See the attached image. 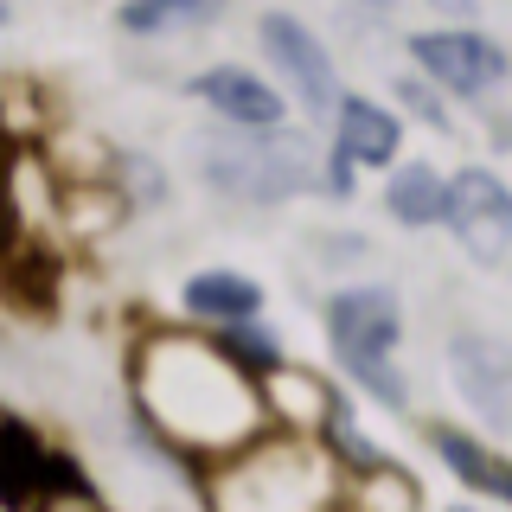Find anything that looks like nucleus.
<instances>
[{"instance_id":"39448f33","label":"nucleus","mask_w":512,"mask_h":512,"mask_svg":"<svg viewBox=\"0 0 512 512\" xmlns=\"http://www.w3.org/2000/svg\"><path fill=\"white\" fill-rule=\"evenodd\" d=\"M410 52L429 77H442L461 96H487L493 84H506V52L480 32H416Z\"/></svg>"},{"instance_id":"f257e3e1","label":"nucleus","mask_w":512,"mask_h":512,"mask_svg":"<svg viewBox=\"0 0 512 512\" xmlns=\"http://www.w3.org/2000/svg\"><path fill=\"white\" fill-rule=\"evenodd\" d=\"M327 340L340 365L384 404H404V378H397V340H404V308L391 288H346L327 308Z\"/></svg>"},{"instance_id":"20e7f679","label":"nucleus","mask_w":512,"mask_h":512,"mask_svg":"<svg viewBox=\"0 0 512 512\" xmlns=\"http://www.w3.org/2000/svg\"><path fill=\"white\" fill-rule=\"evenodd\" d=\"M256 39L269 45V58H276V71L295 84L301 109H308L314 122H327L333 109H340V84H333V64L320 52V39L301 20H288V13H263L256 20Z\"/></svg>"},{"instance_id":"f03ea898","label":"nucleus","mask_w":512,"mask_h":512,"mask_svg":"<svg viewBox=\"0 0 512 512\" xmlns=\"http://www.w3.org/2000/svg\"><path fill=\"white\" fill-rule=\"evenodd\" d=\"M199 180L224 192V199H244V205H276L295 199L308 186V154L301 141L288 135H231V141H205L199 154Z\"/></svg>"},{"instance_id":"9b49d317","label":"nucleus","mask_w":512,"mask_h":512,"mask_svg":"<svg viewBox=\"0 0 512 512\" xmlns=\"http://www.w3.org/2000/svg\"><path fill=\"white\" fill-rule=\"evenodd\" d=\"M391 212L404 218V224H436L442 218V205H448V180H436L429 167H410V173H397L391 180Z\"/></svg>"},{"instance_id":"423d86ee","label":"nucleus","mask_w":512,"mask_h":512,"mask_svg":"<svg viewBox=\"0 0 512 512\" xmlns=\"http://www.w3.org/2000/svg\"><path fill=\"white\" fill-rule=\"evenodd\" d=\"M448 372H455L461 397L487 416V429H506L512 423V397H506V352L500 340H487V333H461L455 352H448Z\"/></svg>"},{"instance_id":"0eeeda50","label":"nucleus","mask_w":512,"mask_h":512,"mask_svg":"<svg viewBox=\"0 0 512 512\" xmlns=\"http://www.w3.org/2000/svg\"><path fill=\"white\" fill-rule=\"evenodd\" d=\"M192 96H205V103L218 109L224 122L250 128V135H269V128L282 122V96L263 84L256 71H237V64H218V71H199L192 77Z\"/></svg>"},{"instance_id":"6e6552de","label":"nucleus","mask_w":512,"mask_h":512,"mask_svg":"<svg viewBox=\"0 0 512 512\" xmlns=\"http://www.w3.org/2000/svg\"><path fill=\"white\" fill-rule=\"evenodd\" d=\"M333 116H340V148H333V160H340V167H352V160L384 167V160L397 154V122L384 116L378 103H359V96H352V103H340Z\"/></svg>"},{"instance_id":"1a4fd4ad","label":"nucleus","mask_w":512,"mask_h":512,"mask_svg":"<svg viewBox=\"0 0 512 512\" xmlns=\"http://www.w3.org/2000/svg\"><path fill=\"white\" fill-rule=\"evenodd\" d=\"M186 308L192 314H212V320H250L256 308H263V288L244 282V276L212 269V276H192L186 282Z\"/></svg>"},{"instance_id":"9d476101","label":"nucleus","mask_w":512,"mask_h":512,"mask_svg":"<svg viewBox=\"0 0 512 512\" xmlns=\"http://www.w3.org/2000/svg\"><path fill=\"white\" fill-rule=\"evenodd\" d=\"M436 448H442V461H448V474H461L468 487H480V493H493V500H506L512 493V480H506V468L487 455L480 442H468V436H455V429H436Z\"/></svg>"},{"instance_id":"4468645a","label":"nucleus","mask_w":512,"mask_h":512,"mask_svg":"<svg viewBox=\"0 0 512 512\" xmlns=\"http://www.w3.org/2000/svg\"><path fill=\"white\" fill-rule=\"evenodd\" d=\"M340 442H346V448H352V455H359V461H365V468H378V448H372V442H365V436H359V429H346V423H340Z\"/></svg>"},{"instance_id":"ddd939ff","label":"nucleus","mask_w":512,"mask_h":512,"mask_svg":"<svg viewBox=\"0 0 512 512\" xmlns=\"http://www.w3.org/2000/svg\"><path fill=\"white\" fill-rule=\"evenodd\" d=\"M397 90H404V103H416V109H423V122H436V128H448V116H442L436 103H429V90H416L410 77H404V84H397Z\"/></svg>"},{"instance_id":"2eb2a0df","label":"nucleus","mask_w":512,"mask_h":512,"mask_svg":"<svg viewBox=\"0 0 512 512\" xmlns=\"http://www.w3.org/2000/svg\"><path fill=\"white\" fill-rule=\"evenodd\" d=\"M0 20H7V13H0Z\"/></svg>"},{"instance_id":"f8f14e48","label":"nucleus","mask_w":512,"mask_h":512,"mask_svg":"<svg viewBox=\"0 0 512 512\" xmlns=\"http://www.w3.org/2000/svg\"><path fill=\"white\" fill-rule=\"evenodd\" d=\"M212 20V7H128L122 26L128 32H167V26H199Z\"/></svg>"},{"instance_id":"7ed1b4c3","label":"nucleus","mask_w":512,"mask_h":512,"mask_svg":"<svg viewBox=\"0 0 512 512\" xmlns=\"http://www.w3.org/2000/svg\"><path fill=\"white\" fill-rule=\"evenodd\" d=\"M442 218L461 231V244L480 269H500L512 250V192L493 180L487 167H468L461 180H448V205Z\"/></svg>"}]
</instances>
